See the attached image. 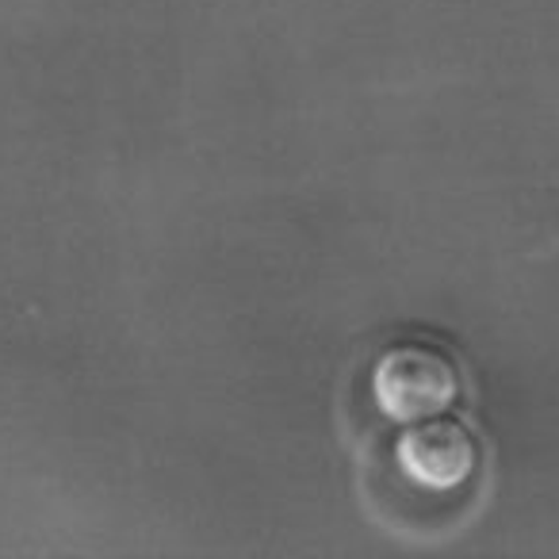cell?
<instances>
[{"instance_id":"6da1fadb","label":"cell","mask_w":559,"mask_h":559,"mask_svg":"<svg viewBox=\"0 0 559 559\" xmlns=\"http://www.w3.org/2000/svg\"><path fill=\"white\" fill-rule=\"evenodd\" d=\"M460 399V368L444 349L426 342H399L372 368V403L399 426L449 414Z\"/></svg>"},{"instance_id":"7a4b0ae2","label":"cell","mask_w":559,"mask_h":559,"mask_svg":"<svg viewBox=\"0 0 559 559\" xmlns=\"http://www.w3.org/2000/svg\"><path fill=\"white\" fill-rule=\"evenodd\" d=\"M395 464L414 487L421 490H456L479 467V441L475 433L456 418H426L411 421L403 437L395 441Z\"/></svg>"}]
</instances>
